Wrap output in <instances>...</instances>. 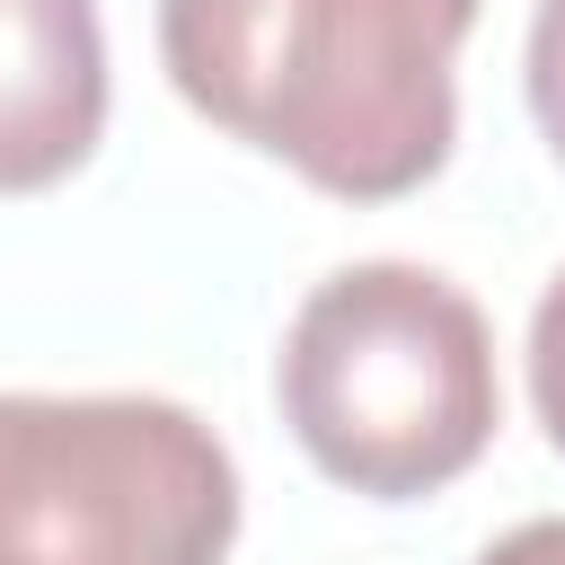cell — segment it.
<instances>
[{"instance_id":"obj_4","label":"cell","mask_w":565,"mask_h":565,"mask_svg":"<svg viewBox=\"0 0 565 565\" xmlns=\"http://www.w3.org/2000/svg\"><path fill=\"white\" fill-rule=\"evenodd\" d=\"M106 132L97 0H0V194L62 185Z\"/></svg>"},{"instance_id":"obj_1","label":"cell","mask_w":565,"mask_h":565,"mask_svg":"<svg viewBox=\"0 0 565 565\" xmlns=\"http://www.w3.org/2000/svg\"><path fill=\"white\" fill-rule=\"evenodd\" d=\"M477 0H159L177 97L335 203H397L459 141Z\"/></svg>"},{"instance_id":"obj_5","label":"cell","mask_w":565,"mask_h":565,"mask_svg":"<svg viewBox=\"0 0 565 565\" xmlns=\"http://www.w3.org/2000/svg\"><path fill=\"white\" fill-rule=\"evenodd\" d=\"M530 397H539V424H547V441L565 450V274L539 291V309H530Z\"/></svg>"},{"instance_id":"obj_3","label":"cell","mask_w":565,"mask_h":565,"mask_svg":"<svg viewBox=\"0 0 565 565\" xmlns=\"http://www.w3.org/2000/svg\"><path fill=\"white\" fill-rule=\"evenodd\" d=\"M238 468L177 397H0V565H221Z\"/></svg>"},{"instance_id":"obj_6","label":"cell","mask_w":565,"mask_h":565,"mask_svg":"<svg viewBox=\"0 0 565 565\" xmlns=\"http://www.w3.org/2000/svg\"><path fill=\"white\" fill-rule=\"evenodd\" d=\"M530 115H539L547 150L565 159V0H539V18H530Z\"/></svg>"},{"instance_id":"obj_7","label":"cell","mask_w":565,"mask_h":565,"mask_svg":"<svg viewBox=\"0 0 565 565\" xmlns=\"http://www.w3.org/2000/svg\"><path fill=\"white\" fill-rule=\"evenodd\" d=\"M477 565H565V521H521V530H503Z\"/></svg>"},{"instance_id":"obj_2","label":"cell","mask_w":565,"mask_h":565,"mask_svg":"<svg viewBox=\"0 0 565 565\" xmlns=\"http://www.w3.org/2000/svg\"><path fill=\"white\" fill-rule=\"evenodd\" d=\"M274 388L318 477L371 503L441 494L486 459L503 424L486 309L433 265L397 256L344 265L300 300Z\"/></svg>"}]
</instances>
